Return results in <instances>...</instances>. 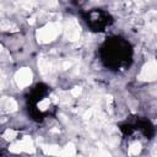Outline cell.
I'll use <instances>...</instances> for the list:
<instances>
[{"instance_id":"cell-10","label":"cell","mask_w":157,"mask_h":157,"mask_svg":"<svg viewBox=\"0 0 157 157\" xmlns=\"http://www.w3.org/2000/svg\"><path fill=\"white\" fill-rule=\"evenodd\" d=\"M0 29L1 31H17V26L15 23H12L11 21L9 20H1L0 21Z\"/></svg>"},{"instance_id":"cell-16","label":"cell","mask_w":157,"mask_h":157,"mask_svg":"<svg viewBox=\"0 0 157 157\" xmlns=\"http://www.w3.org/2000/svg\"><path fill=\"white\" fill-rule=\"evenodd\" d=\"M71 66H72V63L71 61H64L63 63V69H65V70L66 69H70Z\"/></svg>"},{"instance_id":"cell-1","label":"cell","mask_w":157,"mask_h":157,"mask_svg":"<svg viewBox=\"0 0 157 157\" xmlns=\"http://www.w3.org/2000/svg\"><path fill=\"white\" fill-rule=\"evenodd\" d=\"M61 32V26L58 22H50L37 31V40L39 43H49L54 40Z\"/></svg>"},{"instance_id":"cell-3","label":"cell","mask_w":157,"mask_h":157,"mask_svg":"<svg viewBox=\"0 0 157 157\" xmlns=\"http://www.w3.org/2000/svg\"><path fill=\"white\" fill-rule=\"evenodd\" d=\"M64 33H65V38L72 42L80 38V25L75 18H70L66 21L64 26Z\"/></svg>"},{"instance_id":"cell-2","label":"cell","mask_w":157,"mask_h":157,"mask_svg":"<svg viewBox=\"0 0 157 157\" xmlns=\"http://www.w3.org/2000/svg\"><path fill=\"white\" fill-rule=\"evenodd\" d=\"M9 150L11 152H15V153H20V152H27V153H33L34 152V145H33V141L29 136H25L21 141L16 142V144H12Z\"/></svg>"},{"instance_id":"cell-15","label":"cell","mask_w":157,"mask_h":157,"mask_svg":"<svg viewBox=\"0 0 157 157\" xmlns=\"http://www.w3.org/2000/svg\"><path fill=\"white\" fill-rule=\"evenodd\" d=\"M93 113H94V109H88V110H86V113L83 114V118L86 119V120H88V119H91V118H93Z\"/></svg>"},{"instance_id":"cell-7","label":"cell","mask_w":157,"mask_h":157,"mask_svg":"<svg viewBox=\"0 0 157 157\" xmlns=\"http://www.w3.org/2000/svg\"><path fill=\"white\" fill-rule=\"evenodd\" d=\"M42 150L45 155L49 156H59L61 152V148L56 145H42Z\"/></svg>"},{"instance_id":"cell-5","label":"cell","mask_w":157,"mask_h":157,"mask_svg":"<svg viewBox=\"0 0 157 157\" xmlns=\"http://www.w3.org/2000/svg\"><path fill=\"white\" fill-rule=\"evenodd\" d=\"M32 78H33V75H32L31 69H28V67H22V69H20V70L15 74L16 83H17V86L21 87V88L29 86L31 82H32Z\"/></svg>"},{"instance_id":"cell-17","label":"cell","mask_w":157,"mask_h":157,"mask_svg":"<svg viewBox=\"0 0 157 157\" xmlns=\"http://www.w3.org/2000/svg\"><path fill=\"white\" fill-rule=\"evenodd\" d=\"M1 50H2V45L0 44V52H1Z\"/></svg>"},{"instance_id":"cell-11","label":"cell","mask_w":157,"mask_h":157,"mask_svg":"<svg viewBox=\"0 0 157 157\" xmlns=\"http://www.w3.org/2000/svg\"><path fill=\"white\" fill-rule=\"evenodd\" d=\"M129 156H137L141 152V144L140 142H132L129 147Z\"/></svg>"},{"instance_id":"cell-6","label":"cell","mask_w":157,"mask_h":157,"mask_svg":"<svg viewBox=\"0 0 157 157\" xmlns=\"http://www.w3.org/2000/svg\"><path fill=\"white\" fill-rule=\"evenodd\" d=\"M38 67H39L42 75L44 77H48V78L52 76V74L54 71V66L50 63V60L47 59V58H43V56L38 59Z\"/></svg>"},{"instance_id":"cell-14","label":"cell","mask_w":157,"mask_h":157,"mask_svg":"<svg viewBox=\"0 0 157 157\" xmlns=\"http://www.w3.org/2000/svg\"><path fill=\"white\" fill-rule=\"evenodd\" d=\"M81 92H82V88L81 87H74L71 90V96L72 97H78L81 94Z\"/></svg>"},{"instance_id":"cell-9","label":"cell","mask_w":157,"mask_h":157,"mask_svg":"<svg viewBox=\"0 0 157 157\" xmlns=\"http://www.w3.org/2000/svg\"><path fill=\"white\" fill-rule=\"evenodd\" d=\"M74 155H75V146H74V144H67L63 150H61V152H60V157H74Z\"/></svg>"},{"instance_id":"cell-12","label":"cell","mask_w":157,"mask_h":157,"mask_svg":"<svg viewBox=\"0 0 157 157\" xmlns=\"http://www.w3.org/2000/svg\"><path fill=\"white\" fill-rule=\"evenodd\" d=\"M16 136H17V131L11 130V129H7V130L4 132V135H2V137H4L5 140H12V139H15Z\"/></svg>"},{"instance_id":"cell-18","label":"cell","mask_w":157,"mask_h":157,"mask_svg":"<svg viewBox=\"0 0 157 157\" xmlns=\"http://www.w3.org/2000/svg\"><path fill=\"white\" fill-rule=\"evenodd\" d=\"M78 157H81V156H78Z\"/></svg>"},{"instance_id":"cell-8","label":"cell","mask_w":157,"mask_h":157,"mask_svg":"<svg viewBox=\"0 0 157 157\" xmlns=\"http://www.w3.org/2000/svg\"><path fill=\"white\" fill-rule=\"evenodd\" d=\"M2 107L5 108L6 112H16L17 110V103L13 98H9V97H5L2 99Z\"/></svg>"},{"instance_id":"cell-13","label":"cell","mask_w":157,"mask_h":157,"mask_svg":"<svg viewBox=\"0 0 157 157\" xmlns=\"http://www.w3.org/2000/svg\"><path fill=\"white\" fill-rule=\"evenodd\" d=\"M49 104H50V98H44L43 101H40V102L38 103V108H39L40 110H45V109L49 107Z\"/></svg>"},{"instance_id":"cell-4","label":"cell","mask_w":157,"mask_h":157,"mask_svg":"<svg viewBox=\"0 0 157 157\" xmlns=\"http://www.w3.org/2000/svg\"><path fill=\"white\" fill-rule=\"evenodd\" d=\"M157 77V64L155 60L148 61L144 65L141 69V72L139 74L137 78L141 81H153Z\"/></svg>"}]
</instances>
